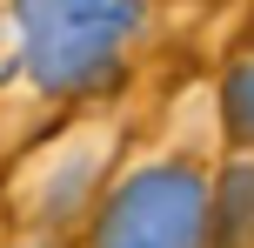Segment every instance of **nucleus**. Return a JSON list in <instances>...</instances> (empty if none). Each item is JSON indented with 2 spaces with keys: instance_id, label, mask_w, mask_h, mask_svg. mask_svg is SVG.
<instances>
[{
  "instance_id": "f257e3e1",
  "label": "nucleus",
  "mask_w": 254,
  "mask_h": 248,
  "mask_svg": "<svg viewBox=\"0 0 254 248\" xmlns=\"http://www.w3.org/2000/svg\"><path fill=\"white\" fill-rule=\"evenodd\" d=\"M140 27V7L121 0H27L20 7V40H27V74L54 94L94 87V81L114 67L121 40Z\"/></svg>"
},
{
  "instance_id": "f03ea898",
  "label": "nucleus",
  "mask_w": 254,
  "mask_h": 248,
  "mask_svg": "<svg viewBox=\"0 0 254 248\" xmlns=\"http://www.w3.org/2000/svg\"><path fill=\"white\" fill-rule=\"evenodd\" d=\"M94 248H207V188L188 168H140L101 208Z\"/></svg>"
},
{
  "instance_id": "7ed1b4c3",
  "label": "nucleus",
  "mask_w": 254,
  "mask_h": 248,
  "mask_svg": "<svg viewBox=\"0 0 254 248\" xmlns=\"http://www.w3.org/2000/svg\"><path fill=\"white\" fill-rule=\"evenodd\" d=\"M207 228H221L228 248H248V242H254V174H248V168H234L228 188L207 195Z\"/></svg>"
},
{
  "instance_id": "20e7f679",
  "label": "nucleus",
  "mask_w": 254,
  "mask_h": 248,
  "mask_svg": "<svg viewBox=\"0 0 254 248\" xmlns=\"http://www.w3.org/2000/svg\"><path fill=\"white\" fill-rule=\"evenodd\" d=\"M228 128L241 134V141H254V61L228 81Z\"/></svg>"
}]
</instances>
